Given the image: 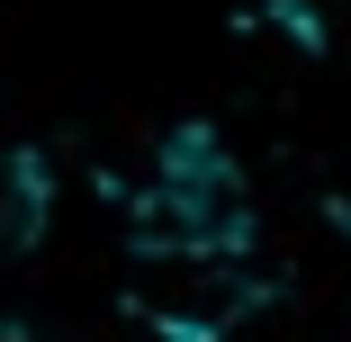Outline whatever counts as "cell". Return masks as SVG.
I'll return each mask as SVG.
<instances>
[{"mask_svg": "<svg viewBox=\"0 0 351 342\" xmlns=\"http://www.w3.org/2000/svg\"><path fill=\"white\" fill-rule=\"evenodd\" d=\"M252 289L234 252H135V315L171 342H217L226 324H243Z\"/></svg>", "mask_w": 351, "mask_h": 342, "instance_id": "obj_1", "label": "cell"}]
</instances>
